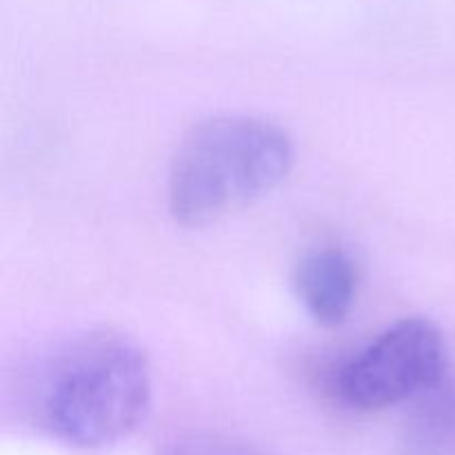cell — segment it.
I'll return each instance as SVG.
<instances>
[{
  "label": "cell",
  "instance_id": "6da1fadb",
  "mask_svg": "<svg viewBox=\"0 0 455 455\" xmlns=\"http://www.w3.org/2000/svg\"><path fill=\"white\" fill-rule=\"evenodd\" d=\"M151 404V367L124 333L92 329L44 355L29 380L36 429L71 449H105L127 438Z\"/></svg>",
  "mask_w": 455,
  "mask_h": 455
},
{
  "label": "cell",
  "instance_id": "7a4b0ae2",
  "mask_svg": "<svg viewBox=\"0 0 455 455\" xmlns=\"http://www.w3.org/2000/svg\"><path fill=\"white\" fill-rule=\"evenodd\" d=\"M296 160L291 136L253 116H218L196 124L169 169L173 220L204 227L240 212L287 180Z\"/></svg>",
  "mask_w": 455,
  "mask_h": 455
},
{
  "label": "cell",
  "instance_id": "3957f363",
  "mask_svg": "<svg viewBox=\"0 0 455 455\" xmlns=\"http://www.w3.org/2000/svg\"><path fill=\"white\" fill-rule=\"evenodd\" d=\"M449 369L443 331L427 318H404L351 355L331 389L354 411L409 404Z\"/></svg>",
  "mask_w": 455,
  "mask_h": 455
},
{
  "label": "cell",
  "instance_id": "277c9868",
  "mask_svg": "<svg viewBox=\"0 0 455 455\" xmlns=\"http://www.w3.org/2000/svg\"><path fill=\"white\" fill-rule=\"evenodd\" d=\"M293 289L307 314L323 327H338L349 318L358 296V271L340 249L309 251L293 271Z\"/></svg>",
  "mask_w": 455,
  "mask_h": 455
},
{
  "label": "cell",
  "instance_id": "5b68a950",
  "mask_svg": "<svg viewBox=\"0 0 455 455\" xmlns=\"http://www.w3.org/2000/svg\"><path fill=\"white\" fill-rule=\"evenodd\" d=\"M407 435L413 451L420 455L455 451V369L449 367L409 403Z\"/></svg>",
  "mask_w": 455,
  "mask_h": 455
},
{
  "label": "cell",
  "instance_id": "8992f818",
  "mask_svg": "<svg viewBox=\"0 0 455 455\" xmlns=\"http://www.w3.org/2000/svg\"><path fill=\"white\" fill-rule=\"evenodd\" d=\"M163 455H265L253 444L220 434H189L173 440Z\"/></svg>",
  "mask_w": 455,
  "mask_h": 455
}]
</instances>
